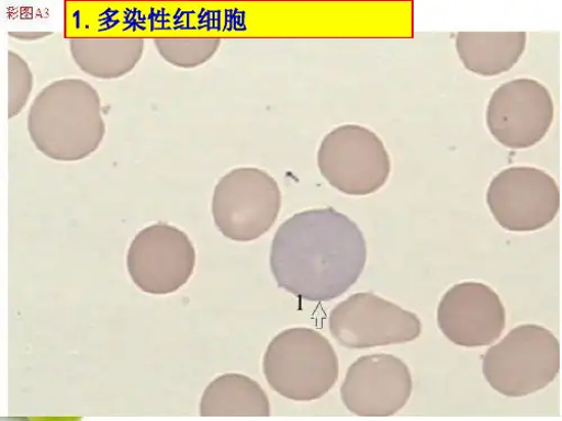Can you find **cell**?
<instances>
[{"label": "cell", "instance_id": "1", "mask_svg": "<svg viewBox=\"0 0 562 421\" xmlns=\"http://www.w3.org/2000/svg\"><path fill=\"white\" fill-rule=\"evenodd\" d=\"M367 263L360 227L335 208H315L281 224L270 249L279 288L310 303L335 300L353 287Z\"/></svg>", "mask_w": 562, "mask_h": 421}, {"label": "cell", "instance_id": "2", "mask_svg": "<svg viewBox=\"0 0 562 421\" xmlns=\"http://www.w3.org/2000/svg\"><path fill=\"white\" fill-rule=\"evenodd\" d=\"M27 132L35 149L59 162H76L97 152L106 134L100 92L78 78L56 80L34 99Z\"/></svg>", "mask_w": 562, "mask_h": 421}, {"label": "cell", "instance_id": "3", "mask_svg": "<svg viewBox=\"0 0 562 421\" xmlns=\"http://www.w3.org/2000/svg\"><path fill=\"white\" fill-rule=\"evenodd\" d=\"M262 369L274 392L296 402H311L336 386L340 365L329 340L315 330L294 327L271 340Z\"/></svg>", "mask_w": 562, "mask_h": 421}, {"label": "cell", "instance_id": "4", "mask_svg": "<svg viewBox=\"0 0 562 421\" xmlns=\"http://www.w3.org/2000/svg\"><path fill=\"white\" fill-rule=\"evenodd\" d=\"M560 366L558 339L537 323L515 327L483 356L487 384L508 398H522L546 389L558 377Z\"/></svg>", "mask_w": 562, "mask_h": 421}, {"label": "cell", "instance_id": "5", "mask_svg": "<svg viewBox=\"0 0 562 421\" xmlns=\"http://www.w3.org/2000/svg\"><path fill=\"white\" fill-rule=\"evenodd\" d=\"M283 204L277 180L266 170L241 167L228 171L215 185L214 224L224 238L249 243L272 228Z\"/></svg>", "mask_w": 562, "mask_h": 421}, {"label": "cell", "instance_id": "6", "mask_svg": "<svg viewBox=\"0 0 562 421\" xmlns=\"http://www.w3.org/2000/svg\"><path fill=\"white\" fill-rule=\"evenodd\" d=\"M317 167L333 189L353 197L380 192L392 171L383 139L358 124L340 125L323 137Z\"/></svg>", "mask_w": 562, "mask_h": 421}, {"label": "cell", "instance_id": "7", "mask_svg": "<svg viewBox=\"0 0 562 421\" xmlns=\"http://www.w3.org/2000/svg\"><path fill=\"white\" fill-rule=\"evenodd\" d=\"M196 250L178 227L157 223L140 229L126 257L128 274L135 286L149 295H170L192 277Z\"/></svg>", "mask_w": 562, "mask_h": 421}, {"label": "cell", "instance_id": "8", "mask_svg": "<svg viewBox=\"0 0 562 421\" xmlns=\"http://www.w3.org/2000/svg\"><path fill=\"white\" fill-rule=\"evenodd\" d=\"M486 203L496 223L513 232H531L550 225L560 210L557 181L535 167H510L491 181Z\"/></svg>", "mask_w": 562, "mask_h": 421}, {"label": "cell", "instance_id": "9", "mask_svg": "<svg viewBox=\"0 0 562 421\" xmlns=\"http://www.w3.org/2000/svg\"><path fill=\"white\" fill-rule=\"evenodd\" d=\"M331 335L348 350L409 343L422 333L418 316L372 293H358L329 316Z\"/></svg>", "mask_w": 562, "mask_h": 421}, {"label": "cell", "instance_id": "10", "mask_svg": "<svg viewBox=\"0 0 562 421\" xmlns=\"http://www.w3.org/2000/svg\"><path fill=\"white\" fill-rule=\"evenodd\" d=\"M554 118L549 89L538 80L519 78L494 90L486 110V125L499 145L527 150L546 137Z\"/></svg>", "mask_w": 562, "mask_h": 421}, {"label": "cell", "instance_id": "11", "mask_svg": "<svg viewBox=\"0 0 562 421\" xmlns=\"http://www.w3.org/2000/svg\"><path fill=\"white\" fill-rule=\"evenodd\" d=\"M412 391L407 364L393 354L379 353L361 356L349 366L340 395L351 413L385 418L398 413Z\"/></svg>", "mask_w": 562, "mask_h": 421}, {"label": "cell", "instance_id": "12", "mask_svg": "<svg viewBox=\"0 0 562 421\" xmlns=\"http://www.w3.org/2000/svg\"><path fill=\"white\" fill-rule=\"evenodd\" d=\"M437 320L440 332L451 343L477 349L499 340L506 327V309L493 288L464 281L441 297Z\"/></svg>", "mask_w": 562, "mask_h": 421}, {"label": "cell", "instance_id": "13", "mask_svg": "<svg viewBox=\"0 0 562 421\" xmlns=\"http://www.w3.org/2000/svg\"><path fill=\"white\" fill-rule=\"evenodd\" d=\"M527 38L526 32H460L456 35V52L468 71L492 78L520 61Z\"/></svg>", "mask_w": 562, "mask_h": 421}, {"label": "cell", "instance_id": "14", "mask_svg": "<svg viewBox=\"0 0 562 421\" xmlns=\"http://www.w3.org/2000/svg\"><path fill=\"white\" fill-rule=\"evenodd\" d=\"M69 49L76 66L99 80H115L134 70L145 54L139 37H75Z\"/></svg>", "mask_w": 562, "mask_h": 421}, {"label": "cell", "instance_id": "15", "mask_svg": "<svg viewBox=\"0 0 562 421\" xmlns=\"http://www.w3.org/2000/svg\"><path fill=\"white\" fill-rule=\"evenodd\" d=\"M202 417H270L271 406L261 386L239 373H227L205 389L200 405Z\"/></svg>", "mask_w": 562, "mask_h": 421}, {"label": "cell", "instance_id": "16", "mask_svg": "<svg viewBox=\"0 0 562 421\" xmlns=\"http://www.w3.org/2000/svg\"><path fill=\"white\" fill-rule=\"evenodd\" d=\"M217 37H159L155 48L168 64L180 69H195L209 62L221 46Z\"/></svg>", "mask_w": 562, "mask_h": 421}, {"label": "cell", "instance_id": "17", "mask_svg": "<svg viewBox=\"0 0 562 421\" xmlns=\"http://www.w3.org/2000/svg\"><path fill=\"white\" fill-rule=\"evenodd\" d=\"M34 86L30 65L14 52L9 53V118L19 116L26 107Z\"/></svg>", "mask_w": 562, "mask_h": 421}, {"label": "cell", "instance_id": "18", "mask_svg": "<svg viewBox=\"0 0 562 421\" xmlns=\"http://www.w3.org/2000/svg\"><path fill=\"white\" fill-rule=\"evenodd\" d=\"M52 33L46 32H12L10 35L22 41H35L43 38L45 36H49Z\"/></svg>", "mask_w": 562, "mask_h": 421}]
</instances>
